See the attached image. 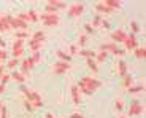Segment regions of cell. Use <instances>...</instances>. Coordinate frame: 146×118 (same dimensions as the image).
Masks as SVG:
<instances>
[{
    "instance_id": "6da1fadb",
    "label": "cell",
    "mask_w": 146,
    "mask_h": 118,
    "mask_svg": "<svg viewBox=\"0 0 146 118\" xmlns=\"http://www.w3.org/2000/svg\"><path fill=\"white\" fill-rule=\"evenodd\" d=\"M102 86V81L97 80V78L92 77H83L80 81H78L76 88L80 89V93H84V94H92L95 89H99Z\"/></svg>"
},
{
    "instance_id": "7a4b0ae2",
    "label": "cell",
    "mask_w": 146,
    "mask_h": 118,
    "mask_svg": "<svg viewBox=\"0 0 146 118\" xmlns=\"http://www.w3.org/2000/svg\"><path fill=\"white\" fill-rule=\"evenodd\" d=\"M19 91L26 96V101L27 102H30L32 104V107H33V110L35 109H40V107H43V99L40 97V94L36 91H30V89H27L26 86H21V89Z\"/></svg>"
},
{
    "instance_id": "3957f363",
    "label": "cell",
    "mask_w": 146,
    "mask_h": 118,
    "mask_svg": "<svg viewBox=\"0 0 146 118\" xmlns=\"http://www.w3.org/2000/svg\"><path fill=\"white\" fill-rule=\"evenodd\" d=\"M38 18L43 21L44 27H54L59 24V15H52V13H43V15H40Z\"/></svg>"
},
{
    "instance_id": "277c9868",
    "label": "cell",
    "mask_w": 146,
    "mask_h": 118,
    "mask_svg": "<svg viewBox=\"0 0 146 118\" xmlns=\"http://www.w3.org/2000/svg\"><path fill=\"white\" fill-rule=\"evenodd\" d=\"M68 69H70V64H68V62L57 61V62L52 66V74H54V75H64Z\"/></svg>"
},
{
    "instance_id": "5b68a950",
    "label": "cell",
    "mask_w": 146,
    "mask_h": 118,
    "mask_svg": "<svg viewBox=\"0 0 146 118\" xmlns=\"http://www.w3.org/2000/svg\"><path fill=\"white\" fill-rule=\"evenodd\" d=\"M143 112H145V107H143L138 101H133L130 104V109H129V117H138Z\"/></svg>"
},
{
    "instance_id": "8992f818",
    "label": "cell",
    "mask_w": 146,
    "mask_h": 118,
    "mask_svg": "<svg viewBox=\"0 0 146 118\" xmlns=\"http://www.w3.org/2000/svg\"><path fill=\"white\" fill-rule=\"evenodd\" d=\"M83 13H84V5L83 3H75L68 8V15L72 16V18H80Z\"/></svg>"
},
{
    "instance_id": "52a82bcc",
    "label": "cell",
    "mask_w": 146,
    "mask_h": 118,
    "mask_svg": "<svg viewBox=\"0 0 146 118\" xmlns=\"http://www.w3.org/2000/svg\"><path fill=\"white\" fill-rule=\"evenodd\" d=\"M111 38H113V42H114V43H121V42L124 43V40L127 38V34H125L122 29H119V30H114V32L111 34Z\"/></svg>"
},
{
    "instance_id": "ba28073f",
    "label": "cell",
    "mask_w": 146,
    "mask_h": 118,
    "mask_svg": "<svg viewBox=\"0 0 146 118\" xmlns=\"http://www.w3.org/2000/svg\"><path fill=\"white\" fill-rule=\"evenodd\" d=\"M70 93H72V101H73V104H75V105L81 104V93H80V89L76 88V85H72Z\"/></svg>"
},
{
    "instance_id": "9c48e42d",
    "label": "cell",
    "mask_w": 146,
    "mask_h": 118,
    "mask_svg": "<svg viewBox=\"0 0 146 118\" xmlns=\"http://www.w3.org/2000/svg\"><path fill=\"white\" fill-rule=\"evenodd\" d=\"M124 45H125V48L127 50H135L137 48V38H135V35L133 34H129L127 35V38L124 40Z\"/></svg>"
},
{
    "instance_id": "30bf717a",
    "label": "cell",
    "mask_w": 146,
    "mask_h": 118,
    "mask_svg": "<svg viewBox=\"0 0 146 118\" xmlns=\"http://www.w3.org/2000/svg\"><path fill=\"white\" fill-rule=\"evenodd\" d=\"M33 66H35V64L32 62V59H30V58L24 59V61H22V62H21V74H24V75H26V74H27V72H29L30 69H32Z\"/></svg>"
},
{
    "instance_id": "8fae6325",
    "label": "cell",
    "mask_w": 146,
    "mask_h": 118,
    "mask_svg": "<svg viewBox=\"0 0 146 118\" xmlns=\"http://www.w3.org/2000/svg\"><path fill=\"white\" fill-rule=\"evenodd\" d=\"M116 72H117V75H119V77H125V75H127V64H125V61H122V59H121L119 62H117Z\"/></svg>"
},
{
    "instance_id": "7c38bea8",
    "label": "cell",
    "mask_w": 146,
    "mask_h": 118,
    "mask_svg": "<svg viewBox=\"0 0 146 118\" xmlns=\"http://www.w3.org/2000/svg\"><path fill=\"white\" fill-rule=\"evenodd\" d=\"M46 5L56 8V10H64V8H67V3H65V2H62V0H48Z\"/></svg>"
},
{
    "instance_id": "4fadbf2b",
    "label": "cell",
    "mask_w": 146,
    "mask_h": 118,
    "mask_svg": "<svg viewBox=\"0 0 146 118\" xmlns=\"http://www.w3.org/2000/svg\"><path fill=\"white\" fill-rule=\"evenodd\" d=\"M10 29V24H8L7 15H0V32H7Z\"/></svg>"
},
{
    "instance_id": "5bb4252c",
    "label": "cell",
    "mask_w": 146,
    "mask_h": 118,
    "mask_svg": "<svg viewBox=\"0 0 146 118\" xmlns=\"http://www.w3.org/2000/svg\"><path fill=\"white\" fill-rule=\"evenodd\" d=\"M29 46H30V50H32V53H38V51H40V48H41V42L30 38V40H29Z\"/></svg>"
},
{
    "instance_id": "9a60e30c",
    "label": "cell",
    "mask_w": 146,
    "mask_h": 118,
    "mask_svg": "<svg viewBox=\"0 0 146 118\" xmlns=\"http://www.w3.org/2000/svg\"><path fill=\"white\" fill-rule=\"evenodd\" d=\"M103 5H106V7L110 8V10H117V8L121 7V2H117V0H103Z\"/></svg>"
},
{
    "instance_id": "2e32d148",
    "label": "cell",
    "mask_w": 146,
    "mask_h": 118,
    "mask_svg": "<svg viewBox=\"0 0 146 118\" xmlns=\"http://www.w3.org/2000/svg\"><path fill=\"white\" fill-rule=\"evenodd\" d=\"M114 50H116V43H114V42H108V43H103L102 46H100V51H105V53H108V51L113 53Z\"/></svg>"
},
{
    "instance_id": "e0dca14e",
    "label": "cell",
    "mask_w": 146,
    "mask_h": 118,
    "mask_svg": "<svg viewBox=\"0 0 146 118\" xmlns=\"http://www.w3.org/2000/svg\"><path fill=\"white\" fill-rule=\"evenodd\" d=\"M11 80L18 81V83H24V81H26V75L21 74V72H16V70H13V74H11Z\"/></svg>"
},
{
    "instance_id": "ac0fdd59",
    "label": "cell",
    "mask_w": 146,
    "mask_h": 118,
    "mask_svg": "<svg viewBox=\"0 0 146 118\" xmlns=\"http://www.w3.org/2000/svg\"><path fill=\"white\" fill-rule=\"evenodd\" d=\"M95 10L99 11V13H105V15H110V13H113V10H110L106 5H103V2H99V3L95 5Z\"/></svg>"
},
{
    "instance_id": "d6986e66",
    "label": "cell",
    "mask_w": 146,
    "mask_h": 118,
    "mask_svg": "<svg viewBox=\"0 0 146 118\" xmlns=\"http://www.w3.org/2000/svg\"><path fill=\"white\" fill-rule=\"evenodd\" d=\"M56 56L60 58V61H64V62H68L70 64V61H72V56L67 54V53H64L62 50H57V51H56Z\"/></svg>"
},
{
    "instance_id": "ffe728a7",
    "label": "cell",
    "mask_w": 146,
    "mask_h": 118,
    "mask_svg": "<svg viewBox=\"0 0 146 118\" xmlns=\"http://www.w3.org/2000/svg\"><path fill=\"white\" fill-rule=\"evenodd\" d=\"M86 64H88V67L92 70V72H99V66H97V62H95V59H86Z\"/></svg>"
},
{
    "instance_id": "44dd1931",
    "label": "cell",
    "mask_w": 146,
    "mask_h": 118,
    "mask_svg": "<svg viewBox=\"0 0 146 118\" xmlns=\"http://www.w3.org/2000/svg\"><path fill=\"white\" fill-rule=\"evenodd\" d=\"M80 54L84 56L86 59H95V54H97V53H95V51H89V50H81Z\"/></svg>"
},
{
    "instance_id": "7402d4cb",
    "label": "cell",
    "mask_w": 146,
    "mask_h": 118,
    "mask_svg": "<svg viewBox=\"0 0 146 118\" xmlns=\"http://www.w3.org/2000/svg\"><path fill=\"white\" fill-rule=\"evenodd\" d=\"M135 56L138 59H143L146 56V48L145 46H141V48H135Z\"/></svg>"
},
{
    "instance_id": "603a6c76",
    "label": "cell",
    "mask_w": 146,
    "mask_h": 118,
    "mask_svg": "<svg viewBox=\"0 0 146 118\" xmlns=\"http://www.w3.org/2000/svg\"><path fill=\"white\" fill-rule=\"evenodd\" d=\"M95 58H97V62H103V61H106V58H108V53L99 51L97 54H95Z\"/></svg>"
},
{
    "instance_id": "cb8c5ba5",
    "label": "cell",
    "mask_w": 146,
    "mask_h": 118,
    "mask_svg": "<svg viewBox=\"0 0 146 118\" xmlns=\"http://www.w3.org/2000/svg\"><path fill=\"white\" fill-rule=\"evenodd\" d=\"M145 91V86H130V88H129V93H130V94H137V93H143Z\"/></svg>"
},
{
    "instance_id": "d4e9b609",
    "label": "cell",
    "mask_w": 146,
    "mask_h": 118,
    "mask_svg": "<svg viewBox=\"0 0 146 118\" xmlns=\"http://www.w3.org/2000/svg\"><path fill=\"white\" fill-rule=\"evenodd\" d=\"M100 24H102V16H100V15H97V16H95L94 19H92L91 26H92V27H94V29H95V27H99Z\"/></svg>"
},
{
    "instance_id": "484cf974",
    "label": "cell",
    "mask_w": 146,
    "mask_h": 118,
    "mask_svg": "<svg viewBox=\"0 0 146 118\" xmlns=\"http://www.w3.org/2000/svg\"><path fill=\"white\" fill-rule=\"evenodd\" d=\"M32 38H33V40H40V42H43V38H44V32H43V30H36V32L32 35Z\"/></svg>"
},
{
    "instance_id": "4316f807",
    "label": "cell",
    "mask_w": 146,
    "mask_h": 118,
    "mask_svg": "<svg viewBox=\"0 0 146 118\" xmlns=\"http://www.w3.org/2000/svg\"><path fill=\"white\" fill-rule=\"evenodd\" d=\"M27 15H29V21H38V15H36V11L35 10H29L27 11Z\"/></svg>"
},
{
    "instance_id": "83f0119b",
    "label": "cell",
    "mask_w": 146,
    "mask_h": 118,
    "mask_svg": "<svg viewBox=\"0 0 146 118\" xmlns=\"http://www.w3.org/2000/svg\"><path fill=\"white\" fill-rule=\"evenodd\" d=\"M18 48H24V40H21V38H16L13 42V50H18Z\"/></svg>"
},
{
    "instance_id": "f1b7e54d",
    "label": "cell",
    "mask_w": 146,
    "mask_h": 118,
    "mask_svg": "<svg viewBox=\"0 0 146 118\" xmlns=\"http://www.w3.org/2000/svg\"><path fill=\"white\" fill-rule=\"evenodd\" d=\"M18 64H19V61L16 58H13V59H10V61H8V66L7 67H8V69H11V70H15Z\"/></svg>"
},
{
    "instance_id": "f546056e",
    "label": "cell",
    "mask_w": 146,
    "mask_h": 118,
    "mask_svg": "<svg viewBox=\"0 0 146 118\" xmlns=\"http://www.w3.org/2000/svg\"><path fill=\"white\" fill-rule=\"evenodd\" d=\"M86 43H88V34H81L80 40H78V45H80V46H84Z\"/></svg>"
},
{
    "instance_id": "4dcf8cb0",
    "label": "cell",
    "mask_w": 146,
    "mask_h": 118,
    "mask_svg": "<svg viewBox=\"0 0 146 118\" xmlns=\"http://www.w3.org/2000/svg\"><path fill=\"white\" fill-rule=\"evenodd\" d=\"M124 78V80H122V83H124V86L125 88H130V85H132V80H133V78L130 77V75H125V77H122Z\"/></svg>"
},
{
    "instance_id": "1f68e13d",
    "label": "cell",
    "mask_w": 146,
    "mask_h": 118,
    "mask_svg": "<svg viewBox=\"0 0 146 118\" xmlns=\"http://www.w3.org/2000/svg\"><path fill=\"white\" fill-rule=\"evenodd\" d=\"M10 80H11V75L10 74H3L2 77H0V85H5V83H8Z\"/></svg>"
},
{
    "instance_id": "d6a6232c",
    "label": "cell",
    "mask_w": 146,
    "mask_h": 118,
    "mask_svg": "<svg viewBox=\"0 0 146 118\" xmlns=\"http://www.w3.org/2000/svg\"><path fill=\"white\" fill-rule=\"evenodd\" d=\"M15 35H16V38H21V40L27 38V32H26V30H18V32H16Z\"/></svg>"
},
{
    "instance_id": "836d02e7",
    "label": "cell",
    "mask_w": 146,
    "mask_h": 118,
    "mask_svg": "<svg viewBox=\"0 0 146 118\" xmlns=\"http://www.w3.org/2000/svg\"><path fill=\"white\" fill-rule=\"evenodd\" d=\"M24 54V48H18V50H13V58H16L18 59L19 56H22Z\"/></svg>"
},
{
    "instance_id": "e575fe53",
    "label": "cell",
    "mask_w": 146,
    "mask_h": 118,
    "mask_svg": "<svg viewBox=\"0 0 146 118\" xmlns=\"http://www.w3.org/2000/svg\"><path fill=\"white\" fill-rule=\"evenodd\" d=\"M18 19H21L22 22H29V15H27V13H19V16H18Z\"/></svg>"
},
{
    "instance_id": "d590c367",
    "label": "cell",
    "mask_w": 146,
    "mask_h": 118,
    "mask_svg": "<svg viewBox=\"0 0 146 118\" xmlns=\"http://www.w3.org/2000/svg\"><path fill=\"white\" fill-rule=\"evenodd\" d=\"M30 59H32V62H33V64H36V62H40L41 56H40V53H33L32 58H30Z\"/></svg>"
},
{
    "instance_id": "8d00e7d4",
    "label": "cell",
    "mask_w": 146,
    "mask_h": 118,
    "mask_svg": "<svg viewBox=\"0 0 146 118\" xmlns=\"http://www.w3.org/2000/svg\"><path fill=\"white\" fill-rule=\"evenodd\" d=\"M84 29H86V34H94V27L91 26V22H86V24H84Z\"/></svg>"
},
{
    "instance_id": "74e56055",
    "label": "cell",
    "mask_w": 146,
    "mask_h": 118,
    "mask_svg": "<svg viewBox=\"0 0 146 118\" xmlns=\"http://www.w3.org/2000/svg\"><path fill=\"white\" fill-rule=\"evenodd\" d=\"M0 118H8V110L5 105H2V109H0Z\"/></svg>"
},
{
    "instance_id": "f35d334b",
    "label": "cell",
    "mask_w": 146,
    "mask_h": 118,
    "mask_svg": "<svg viewBox=\"0 0 146 118\" xmlns=\"http://www.w3.org/2000/svg\"><path fill=\"white\" fill-rule=\"evenodd\" d=\"M130 27H132L133 32H138V30H140V26H138V22H137V21H132L130 22Z\"/></svg>"
},
{
    "instance_id": "ab89813d",
    "label": "cell",
    "mask_w": 146,
    "mask_h": 118,
    "mask_svg": "<svg viewBox=\"0 0 146 118\" xmlns=\"http://www.w3.org/2000/svg\"><path fill=\"white\" fill-rule=\"evenodd\" d=\"M8 58V54H7V51H5V50H0V64L3 62L5 59Z\"/></svg>"
},
{
    "instance_id": "60d3db41",
    "label": "cell",
    "mask_w": 146,
    "mask_h": 118,
    "mask_svg": "<svg viewBox=\"0 0 146 118\" xmlns=\"http://www.w3.org/2000/svg\"><path fill=\"white\" fill-rule=\"evenodd\" d=\"M24 109H26L27 112H33V107H32V104L27 102V101H24Z\"/></svg>"
},
{
    "instance_id": "b9f144b4",
    "label": "cell",
    "mask_w": 146,
    "mask_h": 118,
    "mask_svg": "<svg viewBox=\"0 0 146 118\" xmlns=\"http://www.w3.org/2000/svg\"><path fill=\"white\" fill-rule=\"evenodd\" d=\"M113 54H114V56H124V54H125V51H124V50H119V48H116V50L113 51Z\"/></svg>"
},
{
    "instance_id": "7bdbcfd3",
    "label": "cell",
    "mask_w": 146,
    "mask_h": 118,
    "mask_svg": "<svg viewBox=\"0 0 146 118\" xmlns=\"http://www.w3.org/2000/svg\"><path fill=\"white\" fill-rule=\"evenodd\" d=\"M116 109H117V110H122V109H124V102H122V101H117V102H116Z\"/></svg>"
},
{
    "instance_id": "ee69618b",
    "label": "cell",
    "mask_w": 146,
    "mask_h": 118,
    "mask_svg": "<svg viewBox=\"0 0 146 118\" xmlns=\"http://www.w3.org/2000/svg\"><path fill=\"white\" fill-rule=\"evenodd\" d=\"M102 27H105V29H110V22L106 21V19H102V24H100Z\"/></svg>"
},
{
    "instance_id": "f6af8a7d",
    "label": "cell",
    "mask_w": 146,
    "mask_h": 118,
    "mask_svg": "<svg viewBox=\"0 0 146 118\" xmlns=\"http://www.w3.org/2000/svg\"><path fill=\"white\" fill-rule=\"evenodd\" d=\"M75 53H76V45H72V46H70V56L75 54Z\"/></svg>"
},
{
    "instance_id": "bcb514c9",
    "label": "cell",
    "mask_w": 146,
    "mask_h": 118,
    "mask_svg": "<svg viewBox=\"0 0 146 118\" xmlns=\"http://www.w3.org/2000/svg\"><path fill=\"white\" fill-rule=\"evenodd\" d=\"M3 74H7V72H5V66H2V64H0V77H2Z\"/></svg>"
},
{
    "instance_id": "7dc6e473",
    "label": "cell",
    "mask_w": 146,
    "mask_h": 118,
    "mask_svg": "<svg viewBox=\"0 0 146 118\" xmlns=\"http://www.w3.org/2000/svg\"><path fill=\"white\" fill-rule=\"evenodd\" d=\"M44 118H56V117H54V115L51 113V112H48V113L44 115Z\"/></svg>"
},
{
    "instance_id": "c3c4849f",
    "label": "cell",
    "mask_w": 146,
    "mask_h": 118,
    "mask_svg": "<svg viewBox=\"0 0 146 118\" xmlns=\"http://www.w3.org/2000/svg\"><path fill=\"white\" fill-rule=\"evenodd\" d=\"M5 45H7V43H5V40H3V38H0V46H2V50H3Z\"/></svg>"
},
{
    "instance_id": "681fc988",
    "label": "cell",
    "mask_w": 146,
    "mask_h": 118,
    "mask_svg": "<svg viewBox=\"0 0 146 118\" xmlns=\"http://www.w3.org/2000/svg\"><path fill=\"white\" fill-rule=\"evenodd\" d=\"M5 93V85H0V94H3Z\"/></svg>"
},
{
    "instance_id": "f907efd6",
    "label": "cell",
    "mask_w": 146,
    "mask_h": 118,
    "mask_svg": "<svg viewBox=\"0 0 146 118\" xmlns=\"http://www.w3.org/2000/svg\"><path fill=\"white\" fill-rule=\"evenodd\" d=\"M80 115H81V113H72V115H70V118H78Z\"/></svg>"
},
{
    "instance_id": "816d5d0a",
    "label": "cell",
    "mask_w": 146,
    "mask_h": 118,
    "mask_svg": "<svg viewBox=\"0 0 146 118\" xmlns=\"http://www.w3.org/2000/svg\"><path fill=\"white\" fill-rule=\"evenodd\" d=\"M78 118H84V117H83V115H80V117H78Z\"/></svg>"
},
{
    "instance_id": "f5cc1de1",
    "label": "cell",
    "mask_w": 146,
    "mask_h": 118,
    "mask_svg": "<svg viewBox=\"0 0 146 118\" xmlns=\"http://www.w3.org/2000/svg\"><path fill=\"white\" fill-rule=\"evenodd\" d=\"M119 118H129V117H119Z\"/></svg>"
}]
</instances>
